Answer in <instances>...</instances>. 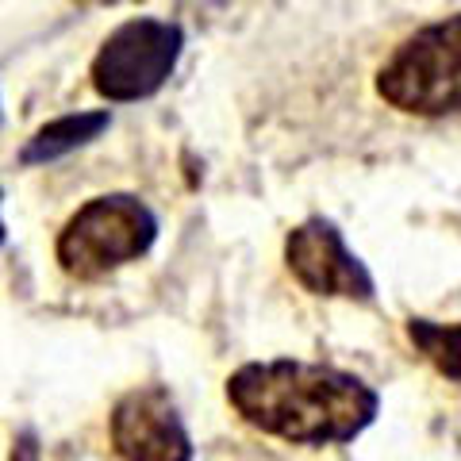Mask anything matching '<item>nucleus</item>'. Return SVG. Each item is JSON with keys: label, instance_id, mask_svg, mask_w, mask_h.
Masks as SVG:
<instances>
[{"label": "nucleus", "instance_id": "obj_1", "mask_svg": "<svg viewBox=\"0 0 461 461\" xmlns=\"http://www.w3.org/2000/svg\"><path fill=\"white\" fill-rule=\"evenodd\" d=\"M239 420L293 446H342L373 427L381 393L357 373L300 357L247 362L227 377Z\"/></svg>", "mask_w": 461, "mask_h": 461}, {"label": "nucleus", "instance_id": "obj_2", "mask_svg": "<svg viewBox=\"0 0 461 461\" xmlns=\"http://www.w3.org/2000/svg\"><path fill=\"white\" fill-rule=\"evenodd\" d=\"M158 212L135 193L93 196L69 215L54 239V262L74 281H100L147 258L158 242Z\"/></svg>", "mask_w": 461, "mask_h": 461}, {"label": "nucleus", "instance_id": "obj_3", "mask_svg": "<svg viewBox=\"0 0 461 461\" xmlns=\"http://www.w3.org/2000/svg\"><path fill=\"white\" fill-rule=\"evenodd\" d=\"M373 89L408 115H450L461 108V12L411 32L381 62Z\"/></svg>", "mask_w": 461, "mask_h": 461}, {"label": "nucleus", "instance_id": "obj_4", "mask_svg": "<svg viewBox=\"0 0 461 461\" xmlns=\"http://www.w3.org/2000/svg\"><path fill=\"white\" fill-rule=\"evenodd\" d=\"M185 27L162 16H131L112 27L93 54L89 81L108 104H139L158 96L177 74Z\"/></svg>", "mask_w": 461, "mask_h": 461}, {"label": "nucleus", "instance_id": "obj_5", "mask_svg": "<svg viewBox=\"0 0 461 461\" xmlns=\"http://www.w3.org/2000/svg\"><path fill=\"white\" fill-rule=\"evenodd\" d=\"M285 266L312 296L369 304L373 293H377V281H373L369 266L346 247L339 223H330L327 215H308L304 223H296L288 230Z\"/></svg>", "mask_w": 461, "mask_h": 461}, {"label": "nucleus", "instance_id": "obj_6", "mask_svg": "<svg viewBox=\"0 0 461 461\" xmlns=\"http://www.w3.org/2000/svg\"><path fill=\"white\" fill-rule=\"evenodd\" d=\"M112 450L123 461H193L196 446L166 384H139L108 415Z\"/></svg>", "mask_w": 461, "mask_h": 461}, {"label": "nucleus", "instance_id": "obj_7", "mask_svg": "<svg viewBox=\"0 0 461 461\" xmlns=\"http://www.w3.org/2000/svg\"><path fill=\"white\" fill-rule=\"evenodd\" d=\"M112 127V112L108 108H85V112H66L58 120L42 123L39 131L20 147V166H50L62 162L66 154H74L81 147L96 142Z\"/></svg>", "mask_w": 461, "mask_h": 461}, {"label": "nucleus", "instance_id": "obj_8", "mask_svg": "<svg viewBox=\"0 0 461 461\" xmlns=\"http://www.w3.org/2000/svg\"><path fill=\"white\" fill-rule=\"evenodd\" d=\"M408 339L446 381L461 384V320L457 323H435V320H423V315H411Z\"/></svg>", "mask_w": 461, "mask_h": 461}, {"label": "nucleus", "instance_id": "obj_9", "mask_svg": "<svg viewBox=\"0 0 461 461\" xmlns=\"http://www.w3.org/2000/svg\"><path fill=\"white\" fill-rule=\"evenodd\" d=\"M0 200H5V189H0ZM5 239H8V230H5V220H0V247H5Z\"/></svg>", "mask_w": 461, "mask_h": 461}, {"label": "nucleus", "instance_id": "obj_10", "mask_svg": "<svg viewBox=\"0 0 461 461\" xmlns=\"http://www.w3.org/2000/svg\"><path fill=\"white\" fill-rule=\"evenodd\" d=\"M0 123H5V108H0Z\"/></svg>", "mask_w": 461, "mask_h": 461}]
</instances>
